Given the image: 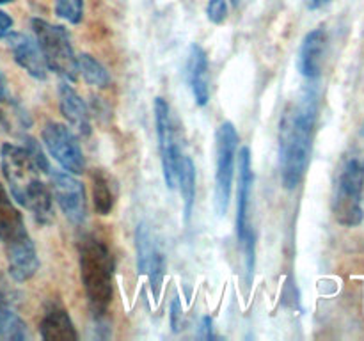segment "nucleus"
Listing matches in <instances>:
<instances>
[{"mask_svg": "<svg viewBox=\"0 0 364 341\" xmlns=\"http://www.w3.org/2000/svg\"><path fill=\"white\" fill-rule=\"evenodd\" d=\"M39 334L45 341H75L78 334L75 330L73 322L66 309L57 302H50L45 309L41 323H39Z\"/></svg>", "mask_w": 364, "mask_h": 341, "instance_id": "obj_15", "label": "nucleus"}, {"mask_svg": "<svg viewBox=\"0 0 364 341\" xmlns=\"http://www.w3.org/2000/svg\"><path fill=\"white\" fill-rule=\"evenodd\" d=\"M237 146V128L233 126V123L226 121L217 128L215 134V210L219 215H226L228 206H230Z\"/></svg>", "mask_w": 364, "mask_h": 341, "instance_id": "obj_7", "label": "nucleus"}, {"mask_svg": "<svg viewBox=\"0 0 364 341\" xmlns=\"http://www.w3.org/2000/svg\"><path fill=\"white\" fill-rule=\"evenodd\" d=\"M318 117V92L308 87L284 109L279 121V170L287 190H294L308 170L311 141Z\"/></svg>", "mask_w": 364, "mask_h": 341, "instance_id": "obj_1", "label": "nucleus"}, {"mask_svg": "<svg viewBox=\"0 0 364 341\" xmlns=\"http://www.w3.org/2000/svg\"><path fill=\"white\" fill-rule=\"evenodd\" d=\"M7 265H9V274L14 281L23 283L28 281L39 269L38 252H36L34 242L28 237V233L14 238V240L6 244Z\"/></svg>", "mask_w": 364, "mask_h": 341, "instance_id": "obj_12", "label": "nucleus"}, {"mask_svg": "<svg viewBox=\"0 0 364 341\" xmlns=\"http://www.w3.org/2000/svg\"><path fill=\"white\" fill-rule=\"evenodd\" d=\"M206 16H208V20L212 21V23H224L228 18L226 0H210L208 6H206Z\"/></svg>", "mask_w": 364, "mask_h": 341, "instance_id": "obj_24", "label": "nucleus"}, {"mask_svg": "<svg viewBox=\"0 0 364 341\" xmlns=\"http://www.w3.org/2000/svg\"><path fill=\"white\" fill-rule=\"evenodd\" d=\"M55 14L73 25L80 23L84 16V0H55Z\"/></svg>", "mask_w": 364, "mask_h": 341, "instance_id": "obj_23", "label": "nucleus"}, {"mask_svg": "<svg viewBox=\"0 0 364 341\" xmlns=\"http://www.w3.org/2000/svg\"><path fill=\"white\" fill-rule=\"evenodd\" d=\"M6 41L18 66L27 71L36 80H45L46 64L38 43H34L28 36L21 34V32H11L6 36Z\"/></svg>", "mask_w": 364, "mask_h": 341, "instance_id": "obj_13", "label": "nucleus"}, {"mask_svg": "<svg viewBox=\"0 0 364 341\" xmlns=\"http://www.w3.org/2000/svg\"><path fill=\"white\" fill-rule=\"evenodd\" d=\"M6 126V117H4V112L0 110V128Z\"/></svg>", "mask_w": 364, "mask_h": 341, "instance_id": "obj_30", "label": "nucleus"}, {"mask_svg": "<svg viewBox=\"0 0 364 341\" xmlns=\"http://www.w3.org/2000/svg\"><path fill=\"white\" fill-rule=\"evenodd\" d=\"M187 78L196 103L199 107H205L210 99L208 57H206V52L198 43H192L191 48H188Z\"/></svg>", "mask_w": 364, "mask_h": 341, "instance_id": "obj_14", "label": "nucleus"}, {"mask_svg": "<svg viewBox=\"0 0 364 341\" xmlns=\"http://www.w3.org/2000/svg\"><path fill=\"white\" fill-rule=\"evenodd\" d=\"M363 187H364V160L348 158L340 170L333 194L334 219L341 226L354 227L363 220Z\"/></svg>", "mask_w": 364, "mask_h": 341, "instance_id": "obj_4", "label": "nucleus"}, {"mask_svg": "<svg viewBox=\"0 0 364 341\" xmlns=\"http://www.w3.org/2000/svg\"><path fill=\"white\" fill-rule=\"evenodd\" d=\"M327 36L323 28H315L306 34L299 53V70L308 80H316L322 73L323 52H326Z\"/></svg>", "mask_w": 364, "mask_h": 341, "instance_id": "obj_16", "label": "nucleus"}, {"mask_svg": "<svg viewBox=\"0 0 364 341\" xmlns=\"http://www.w3.org/2000/svg\"><path fill=\"white\" fill-rule=\"evenodd\" d=\"M255 174L251 166V151L244 148L238 153V188H237V237L245 251V269L251 281L255 272V233L249 227V205Z\"/></svg>", "mask_w": 364, "mask_h": 341, "instance_id": "obj_6", "label": "nucleus"}, {"mask_svg": "<svg viewBox=\"0 0 364 341\" xmlns=\"http://www.w3.org/2000/svg\"><path fill=\"white\" fill-rule=\"evenodd\" d=\"M155 121L156 134H159L160 156H162V170L166 187L173 190L178 183V173H180L181 153L176 144L173 128V117H171L169 103L164 98L155 99Z\"/></svg>", "mask_w": 364, "mask_h": 341, "instance_id": "obj_8", "label": "nucleus"}, {"mask_svg": "<svg viewBox=\"0 0 364 341\" xmlns=\"http://www.w3.org/2000/svg\"><path fill=\"white\" fill-rule=\"evenodd\" d=\"M181 316H183V311H181L180 298L174 297L173 304H171V327L173 330H178L181 325Z\"/></svg>", "mask_w": 364, "mask_h": 341, "instance_id": "obj_25", "label": "nucleus"}, {"mask_svg": "<svg viewBox=\"0 0 364 341\" xmlns=\"http://www.w3.org/2000/svg\"><path fill=\"white\" fill-rule=\"evenodd\" d=\"M92 202L100 215H109L116 202V183L103 169H96L92 173Z\"/></svg>", "mask_w": 364, "mask_h": 341, "instance_id": "obj_19", "label": "nucleus"}, {"mask_svg": "<svg viewBox=\"0 0 364 341\" xmlns=\"http://www.w3.org/2000/svg\"><path fill=\"white\" fill-rule=\"evenodd\" d=\"M25 337H27V325L23 320L0 301V340L21 341Z\"/></svg>", "mask_w": 364, "mask_h": 341, "instance_id": "obj_22", "label": "nucleus"}, {"mask_svg": "<svg viewBox=\"0 0 364 341\" xmlns=\"http://www.w3.org/2000/svg\"><path fill=\"white\" fill-rule=\"evenodd\" d=\"M199 336L205 337V340H210V337H212V318H210V316H205V318H203L201 334H199Z\"/></svg>", "mask_w": 364, "mask_h": 341, "instance_id": "obj_27", "label": "nucleus"}, {"mask_svg": "<svg viewBox=\"0 0 364 341\" xmlns=\"http://www.w3.org/2000/svg\"><path fill=\"white\" fill-rule=\"evenodd\" d=\"M52 195L57 205L63 210L68 220L73 224H82L85 219V192L78 180H75L70 173L53 170L50 174Z\"/></svg>", "mask_w": 364, "mask_h": 341, "instance_id": "obj_11", "label": "nucleus"}, {"mask_svg": "<svg viewBox=\"0 0 364 341\" xmlns=\"http://www.w3.org/2000/svg\"><path fill=\"white\" fill-rule=\"evenodd\" d=\"M25 233H27V229H25L23 217L0 185V242L7 244V242L14 240Z\"/></svg>", "mask_w": 364, "mask_h": 341, "instance_id": "obj_18", "label": "nucleus"}, {"mask_svg": "<svg viewBox=\"0 0 364 341\" xmlns=\"http://www.w3.org/2000/svg\"><path fill=\"white\" fill-rule=\"evenodd\" d=\"M331 2H333V0H308V7L311 11H318L322 9V7L329 6Z\"/></svg>", "mask_w": 364, "mask_h": 341, "instance_id": "obj_28", "label": "nucleus"}, {"mask_svg": "<svg viewBox=\"0 0 364 341\" xmlns=\"http://www.w3.org/2000/svg\"><path fill=\"white\" fill-rule=\"evenodd\" d=\"M59 107L63 116L68 123L82 135L91 134V119H89V110L85 107L84 99L77 94L71 85L66 82L59 85Z\"/></svg>", "mask_w": 364, "mask_h": 341, "instance_id": "obj_17", "label": "nucleus"}, {"mask_svg": "<svg viewBox=\"0 0 364 341\" xmlns=\"http://www.w3.org/2000/svg\"><path fill=\"white\" fill-rule=\"evenodd\" d=\"M77 67L89 85H96V87H109L110 85L109 71L89 53H82L80 57H77Z\"/></svg>", "mask_w": 364, "mask_h": 341, "instance_id": "obj_21", "label": "nucleus"}, {"mask_svg": "<svg viewBox=\"0 0 364 341\" xmlns=\"http://www.w3.org/2000/svg\"><path fill=\"white\" fill-rule=\"evenodd\" d=\"M78 265L92 313L103 315L112 302L114 293L112 252L96 237H85L78 244Z\"/></svg>", "mask_w": 364, "mask_h": 341, "instance_id": "obj_3", "label": "nucleus"}, {"mask_svg": "<svg viewBox=\"0 0 364 341\" xmlns=\"http://www.w3.org/2000/svg\"><path fill=\"white\" fill-rule=\"evenodd\" d=\"M240 2H242V0H231V4H233V6H238Z\"/></svg>", "mask_w": 364, "mask_h": 341, "instance_id": "obj_31", "label": "nucleus"}, {"mask_svg": "<svg viewBox=\"0 0 364 341\" xmlns=\"http://www.w3.org/2000/svg\"><path fill=\"white\" fill-rule=\"evenodd\" d=\"M0 166L13 197L34 215L38 224L52 222V194L43 183L41 169L31 153L20 146L4 144L0 148Z\"/></svg>", "mask_w": 364, "mask_h": 341, "instance_id": "obj_2", "label": "nucleus"}, {"mask_svg": "<svg viewBox=\"0 0 364 341\" xmlns=\"http://www.w3.org/2000/svg\"><path fill=\"white\" fill-rule=\"evenodd\" d=\"M6 98H7V92H6V82H4L2 75H0V102H2V99H6Z\"/></svg>", "mask_w": 364, "mask_h": 341, "instance_id": "obj_29", "label": "nucleus"}, {"mask_svg": "<svg viewBox=\"0 0 364 341\" xmlns=\"http://www.w3.org/2000/svg\"><path fill=\"white\" fill-rule=\"evenodd\" d=\"M32 31L36 34V41L41 50L46 67L55 71L66 80H77V57H75L66 28L48 23L41 18H32Z\"/></svg>", "mask_w": 364, "mask_h": 341, "instance_id": "obj_5", "label": "nucleus"}, {"mask_svg": "<svg viewBox=\"0 0 364 341\" xmlns=\"http://www.w3.org/2000/svg\"><path fill=\"white\" fill-rule=\"evenodd\" d=\"M11 27H13V18L7 13H4V11H0V38L9 34Z\"/></svg>", "mask_w": 364, "mask_h": 341, "instance_id": "obj_26", "label": "nucleus"}, {"mask_svg": "<svg viewBox=\"0 0 364 341\" xmlns=\"http://www.w3.org/2000/svg\"><path fill=\"white\" fill-rule=\"evenodd\" d=\"M43 142L50 155L60 163L64 170L71 174H82L85 170V158L78 139L73 131L60 123H48L43 128Z\"/></svg>", "mask_w": 364, "mask_h": 341, "instance_id": "obj_9", "label": "nucleus"}, {"mask_svg": "<svg viewBox=\"0 0 364 341\" xmlns=\"http://www.w3.org/2000/svg\"><path fill=\"white\" fill-rule=\"evenodd\" d=\"M9 2H13V0H0V4H9Z\"/></svg>", "mask_w": 364, "mask_h": 341, "instance_id": "obj_32", "label": "nucleus"}, {"mask_svg": "<svg viewBox=\"0 0 364 341\" xmlns=\"http://www.w3.org/2000/svg\"><path fill=\"white\" fill-rule=\"evenodd\" d=\"M135 247H137V269L142 276L148 277L153 297L159 301L166 276V258L160 251L155 237L148 224H139L135 231Z\"/></svg>", "mask_w": 364, "mask_h": 341, "instance_id": "obj_10", "label": "nucleus"}, {"mask_svg": "<svg viewBox=\"0 0 364 341\" xmlns=\"http://www.w3.org/2000/svg\"><path fill=\"white\" fill-rule=\"evenodd\" d=\"M176 185H180L181 201H183V215L185 220L188 222L196 202V167L188 156H181Z\"/></svg>", "mask_w": 364, "mask_h": 341, "instance_id": "obj_20", "label": "nucleus"}]
</instances>
